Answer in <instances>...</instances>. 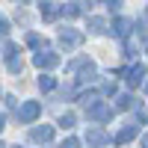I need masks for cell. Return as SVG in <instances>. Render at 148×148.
I'll use <instances>...</instances> for the list:
<instances>
[{
	"instance_id": "16",
	"label": "cell",
	"mask_w": 148,
	"mask_h": 148,
	"mask_svg": "<svg viewBox=\"0 0 148 148\" xmlns=\"http://www.w3.org/2000/svg\"><path fill=\"white\" fill-rule=\"evenodd\" d=\"M116 107H119V110H130V107H139V104H136V101H133V95H121Z\"/></svg>"
},
{
	"instance_id": "17",
	"label": "cell",
	"mask_w": 148,
	"mask_h": 148,
	"mask_svg": "<svg viewBox=\"0 0 148 148\" xmlns=\"http://www.w3.org/2000/svg\"><path fill=\"white\" fill-rule=\"evenodd\" d=\"M77 145H80V142H77V139H74V136H68V139H65V142H62V145H59V148H77Z\"/></svg>"
},
{
	"instance_id": "24",
	"label": "cell",
	"mask_w": 148,
	"mask_h": 148,
	"mask_svg": "<svg viewBox=\"0 0 148 148\" xmlns=\"http://www.w3.org/2000/svg\"><path fill=\"white\" fill-rule=\"evenodd\" d=\"M0 148H6V145H3V142H0Z\"/></svg>"
},
{
	"instance_id": "10",
	"label": "cell",
	"mask_w": 148,
	"mask_h": 148,
	"mask_svg": "<svg viewBox=\"0 0 148 148\" xmlns=\"http://www.w3.org/2000/svg\"><path fill=\"white\" fill-rule=\"evenodd\" d=\"M136 130H139V125H136V121H130V125H127L125 130H121V133H119V136H116L113 142H116V145H125V142H130L133 136H136Z\"/></svg>"
},
{
	"instance_id": "2",
	"label": "cell",
	"mask_w": 148,
	"mask_h": 148,
	"mask_svg": "<svg viewBox=\"0 0 148 148\" xmlns=\"http://www.w3.org/2000/svg\"><path fill=\"white\" fill-rule=\"evenodd\" d=\"M33 65H36V68H56V65H59V56H56L53 51H45V53L39 51V53L33 56Z\"/></svg>"
},
{
	"instance_id": "19",
	"label": "cell",
	"mask_w": 148,
	"mask_h": 148,
	"mask_svg": "<svg viewBox=\"0 0 148 148\" xmlns=\"http://www.w3.org/2000/svg\"><path fill=\"white\" fill-rule=\"evenodd\" d=\"M6 30H9V24H6V18H3V15H0V36H3Z\"/></svg>"
},
{
	"instance_id": "12",
	"label": "cell",
	"mask_w": 148,
	"mask_h": 148,
	"mask_svg": "<svg viewBox=\"0 0 148 148\" xmlns=\"http://www.w3.org/2000/svg\"><path fill=\"white\" fill-rule=\"evenodd\" d=\"M39 89H42V92L56 89V77H47V74H42V77H39Z\"/></svg>"
},
{
	"instance_id": "3",
	"label": "cell",
	"mask_w": 148,
	"mask_h": 148,
	"mask_svg": "<svg viewBox=\"0 0 148 148\" xmlns=\"http://www.w3.org/2000/svg\"><path fill=\"white\" fill-rule=\"evenodd\" d=\"M86 142H89V148H104L107 142H113V139H110L101 127H89V130H86Z\"/></svg>"
},
{
	"instance_id": "6",
	"label": "cell",
	"mask_w": 148,
	"mask_h": 148,
	"mask_svg": "<svg viewBox=\"0 0 148 148\" xmlns=\"http://www.w3.org/2000/svg\"><path fill=\"white\" fill-rule=\"evenodd\" d=\"M130 30H136V24H133L130 18H119V21H113V33L119 36V39H127Z\"/></svg>"
},
{
	"instance_id": "11",
	"label": "cell",
	"mask_w": 148,
	"mask_h": 148,
	"mask_svg": "<svg viewBox=\"0 0 148 148\" xmlns=\"http://www.w3.org/2000/svg\"><path fill=\"white\" fill-rule=\"evenodd\" d=\"M39 12H42V18H45V21H53V18H56L62 9H56L51 0H42V3H39Z\"/></svg>"
},
{
	"instance_id": "15",
	"label": "cell",
	"mask_w": 148,
	"mask_h": 148,
	"mask_svg": "<svg viewBox=\"0 0 148 148\" xmlns=\"http://www.w3.org/2000/svg\"><path fill=\"white\" fill-rule=\"evenodd\" d=\"M74 121H77V119H74V113H62V116H59V127H62V130H71Z\"/></svg>"
},
{
	"instance_id": "7",
	"label": "cell",
	"mask_w": 148,
	"mask_h": 148,
	"mask_svg": "<svg viewBox=\"0 0 148 148\" xmlns=\"http://www.w3.org/2000/svg\"><path fill=\"white\" fill-rule=\"evenodd\" d=\"M30 139H33V142H51V139H53V125L33 127V130H30Z\"/></svg>"
},
{
	"instance_id": "21",
	"label": "cell",
	"mask_w": 148,
	"mask_h": 148,
	"mask_svg": "<svg viewBox=\"0 0 148 148\" xmlns=\"http://www.w3.org/2000/svg\"><path fill=\"white\" fill-rule=\"evenodd\" d=\"M142 148H148V133H145V136H142Z\"/></svg>"
},
{
	"instance_id": "9",
	"label": "cell",
	"mask_w": 148,
	"mask_h": 148,
	"mask_svg": "<svg viewBox=\"0 0 148 148\" xmlns=\"http://www.w3.org/2000/svg\"><path fill=\"white\" fill-rule=\"evenodd\" d=\"M83 12H86V3H83V0H71V3L62 6V15H65V18H77V15H83Z\"/></svg>"
},
{
	"instance_id": "18",
	"label": "cell",
	"mask_w": 148,
	"mask_h": 148,
	"mask_svg": "<svg viewBox=\"0 0 148 148\" xmlns=\"http://www.w3.org/2000/svg\"><path fill=\"white\" fill-rule=\"evenodd\" d=\"M104 95H116V83H104Z\"/></svg>"
},
{
	"instance_id": "8",
	"label": "cell",
	"mask_w": 148,
	"mask_h": 148,
	"mask_svg": "<svg viewBox=\"0 0 148 148\" xmlns=\"http://www.w3.org/2000/svg\"><path fill=\"white\" fill-rule=\"evenodd\" d=\"M125 74H127V86H133V89H136V86L142 83V77H145V65H142V62H136V65H130Z\"/></svg>"
},
{
	"instance_id": "14",
	"label": "cell",
	"mask_w": 148,
	"mask_h": 148,
	"mask_svg": "<svg viewBox=\"0 0 148 148\" xmlns=\"http://www.w3.org/2000/svg\"><path fill=\"white\" fill-rule=\"evenodd\" d=\"M27 45H30V47H39V51H42V47H45L47 42H45V36H39V33H30V36H27Z\"/></svg>"
},
{
	"instance_id": "22",
	"label": "cell",
	"mask_w": 148,
	"mask_h": 148,
	"mask_svg": "<svg viewBox=\"0 0 148 148\" xmlns=\"http://www.w3.org/2000/svg\"><path fill=\"white\" fill-rule=\"evenodd\" d=\"M3 127H6V119H3V116H0V130H3Z\"/></svg>"
},
{
	"instance_id": "4",
	"label": "cell",
	"mask_w": 148,
	"mask_h": 148,
	"mask_svg": "<svg viewBox=\"0 0 148 148\" xmlns=\"http://www.w3.org/2000/svg\"><path fill=\"white\" fill-rule=\"evenodd\" d=\"M39 113H42V104L39 101H27V104L18 110V119L21 121H33V119H39Z\"/></svg>"
},
{
	"instance_id": "26",
	"label": "cell",
	"mask_w": 148,
	"mask_h": 148,
	"mask_svg": "<svg viewBox=\"0 0 148 148\" xmlns=\"http://www.w3.org/2000/svg\"><path fill=\"white\" fill-rule=\"evenodd\" d=\"M15 148H21V145H15Z\"/></svg>"
},
{
	"instance_id": "13",
	"label": "cell",
	"mask_w": 148,
	"mask_h": 148,
	"mask_svg": "<svg viewBox=\"0 0 148 148\" xmlns=\"http://www.w3.org/2000/svg\"><path fill=\"white\" fill-rule=\"evenodd\" d=\"M89 30H92V33H107V21L92 15V18H89Z\"/></svg>"
},
{
	"instance_id": "5",
	"label": "cell",
	"mask_w": 148,
	"mask_h": 148,
	"mask_svg": "<svg viewBox=\"0 0 148 148\" xmlns=\"http://www.w3.org/2000/svg\"><path fill=\"white\" fill-rule=\"evenodd\" d=\"M83 42V33H77V30H62V33H59V45H62V47H77Z\"/></svg>"
},
{
	"instance_id": "23",
	"label": "cell",
	"mask_w": 148,
	"mask_h": 148,
	"mask_svg": "<svg viewBox=\"0 0 148 148\" xmlns=\"http://www.w3.org/2000/svg\"><path fill=\"white\" fill-rule=\"evenodd\" d=\"M18 3H30V0H18Z\"/></svg>"
},
{
	"instance_id": "1",
	"label": "cell",
	"mask_w": 148,
	"mask_h": 148,
	"mask_svg": "<svg viewBox=\"0 0 148 148\" xmlns=\"http://www.w3.org/2000/svg\"><path fill=\"white\" fill-rule=\"evenodd\" d=\"M86 110H89V119H95V121H107V119H113V107L104 104V101H95V104H89Z\"/></svg>"
},
{
	"instance_id": "25",
	"label": "cell",
	"mask_w": 148,
	"mask_h": 148,
	"mask_svg": "<svg viewBox=\"0 0 148 148\" xmlns=\"http://www.w3.org/2000/svg\"><path fill=\"white\" fill-rule=\"evenodd\" d=\"M145 92H148V86H145Z\"/></svg>"
},
{
	"instance_id": "20",
	"label": "cell",
	"mask_w": 148,
	"mask_h": 148,
	"mask_svg": "<svg viewBox=\"0 0 148 148\" xmlns=\"http://www.w3.org/2000/svg\"><path fill=\"white\" fill-rule=\"evenodd\" d=\"M107 3H110V9H119V6H121V0H107Z\"/></svg>"
}]
</instances>
